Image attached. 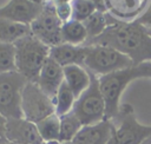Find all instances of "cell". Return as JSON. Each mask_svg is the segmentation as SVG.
<instances>
[{"mask_svg":"<svg viewBox=\"0 0 151 144\" xmlns=\"http://www.w3.org/2000/svg\"><path fill=\"white\" fill-rule=\"evenodd\" d=\"M22 118L37 124L44 118L55 113L54 99L48 97L34 81H27L21 99Z\"/></svg>","mask_w":151,"mask_h":144,"instance_id":"8","label":"cell"},{"mask_svg":"<svg viewBox=\"0 0 151 144\" xmlns=\"http://www.w3.org/2000/svg\"><path fill=\"white\" fill-rule=\"evenodd\" d=\"M4 144H17V143H12V142H8V140H7V142H5Z\"/></svg>","mask_w":151,"mask_h":144,"instance_id":"28","label":"cell"},{"mask_svg":"<svg viewBox=\"0 0 151 144\" xmlns=\"http://www.w3.org/2000/svg\"><path fill=\"white\" fill-rule=\"evenodd\" d=\"M14 71H17L14 44L0 42V74Z\"/></svg>","mask_w":151,"mask_h":144,"instance_id":"23","label":"cell"},{"mask_svg":"<svg viewBox=\"0 0 151 144\" xmlns=\"http://www.w3.org/2000/svg\"><path fill=\"white\" fill-rule=\"evenodd\" d=\"M6 122L7 119L0 113V144H4L7 142L6 139Z\"/></svg>","mask_w":151,"mask_h":144,"instance_id":"26","label":"cell"},{"mask_svg":"<svg viewBox=\"0 0 151 144\" xmlns=\"http://www.w3.org/2000/svg\"><path fill=\"white\" fill-rule=\"evenodd\" d=\"M140 78H151V61L132 65L130 67L98 77L99 86L106 104V119L112 120L118 114L123 92L129 84Z\"/></svg>","mask_w":151,"mask_h":144,"instance_id":"2","label":"cell"},{"mask_svg":"<svg viewBox=\"0 0 151 144\" xmlns=\"http://www.w3.org/2000/svg\"><path fill=\"white\" fill-rule=\"evenodd\" d=\"M137 21L140 22L142 25H144V26L151 32V0H150V2H149V5H147L145 12L137 19Z\"/></svg>","mask_w":151,"mask_h":144,"instance_id":"25","label":"cell"},{"mask_svg":"<svg viewBox=\"0 0 151 144\" xmlns=\"http://www.w3.org/2000/svg\"><path fill=\"white\" fill-rule=\"evenodd\" d=\"M61 41L74 46H84L87 41V31L83 21L71 19L61 26Z\"/></svg>","mask_w":151,"mask_h":144,"instance_id":"18","label":"cell"},{"mask_svg":"<svg viewBox=\"0 0 151 144\" xmlns=\"http://www.w3.org/2000/svg\"><path fill=\"white\" fill-rule=\"evenodd\" d=\"M85 46H74L71 44L61 42L53 47H50V58L58 63L61 67L70 65L84 66Z\"/></svg>","mask_w":151,"mask_h":144,"instance_id":"15","label":"cell"},{"mask_svg":"<svg viewBox=\"0 0 151 144\" xmlns=\"http://www.w3.org/2000/svg\"><path fill=\"white\" fill-rule=\"evenodd\" d=\"M72 112L80 120L83 126L97 124L106 119L105 99L99 86V79L93 73H91L90 86L76 99Z\"/></svg>","mask_w":151,"mask_h":144,"instance_id":"6","label":"cell"},{"mask_svg":"<svg viewBox=\"0 0 151 144\" xmlns=\"http://www.w3.org/2000/svg\"><path fill=\"white\" fill-rule=\"evenodd\" d=\"M28 33H31L29 26L0 18V42L14 44L18 39Z\"/></svg>","mask_w":151,"mask_h":144,"instance_id":"19","label":"cell"},{"mask_svg":"<svg viewBox=\"0 0 151 144\" xmlns=\"http://www.w3.org/2000/svg\"><path fill=\"white\" fill-rule=\"evenodd\" d=\"M76 99H77L76 96L73 94V92L70 90V87L64 81L60 85V87H59V90L55 94V98H54L55 114L61 117V116H65V114L70 113L73 110Z\"/></svg>","mask_w":151,"mask_h":144,"instance_id":"22","label":"cell"},{"mask_svg":"<svg viewBox=\"0 0 151 144\" xmlns=\"http://www.w3.org/2000/svg\"><path fill=\"white\" fill-rule=\"evenodd\" d=\"M42 8L44 5L31 0H8L7 4L0 7V18L29 26Z\"/></svg>","mask_w":151,"mask_h":144,"instance_id":"11","label":"cell"},{"mask_svg":"<svg viewBox=\"0 0 151 144\" xmlns=\"http://www.w3.org/2000/svg\"><path fill=\"white\" fill-rule=\"evenodd\" d=\"M98 11L93 0H73L72 1V19L84 21L90 15Z\"/></svg>","mask_w":151,"mask_h":144,"instance_id":"24","label":"cell"},{"mask_svg":"<svg viewBox=\"0 0 151 144\" xmlns=\"http://www.w3.org/2000/svg\"><path fill=\"white\" fill-rule=\"evenodd\" d=\"M83 127V124L77 118V116L71 111L70 113L60 117V137L59 143L60 144H67L70 143L76 135L80 131Z\"/></svg>","mask_w":151,"mask_h":144,"instance_id":"21","label":"cell"},{"mask_svg":"<svg viewBox=\"0 0 151 144\" xmlns=\"http://www.w3.org/2000/svg\"><path fill=\"white\" fill-rule=\"evenodd\" d=\"M64 81L78 98L91 83V73L80 65H70L64 67Z\"/></svg>","mask_w":151,"mask_h":144,"instance_id":"16","label":"cell"},{"mask_svg":"<svg viewBox=\"0 0 151 144\" xmlns=\"http://www.w3.org/2000/svg\"><path fill=\"white\" fill-rule=\"evenodd\" d=\"M150 0H104L105 11L122 21H134L146 9Z\"/></svg>","mask_w":151,"mask_h":144,"instance_id":"12","label":"cell"},{"mask_svg":"<svg viewBox=\"0 0 151 144\" xmlns=\"http://www.w3.org/2000/svg\"><path fill=\"white\" fill-rule=\"evenodd\" d=\"M113 129V122L110 119H104L92 125H84L67 144H107Z\"/></svg>","mask_w":151,"mask_h":144,"instance_id":"13","label":"cell"},{"mask_svg":"<svg viewBox=\"0 0 151 144\" xmlns=\"http://www.w3.org/2000/svg\"><path fill=\"white\" fill-rule=\"evenodd\" d=\"M38 131L45 142H59L60 137V117L55 113L44 118L37 124Z\"/></svg>","mask_w":151,"mask_h":144,"instance_id":"20","label":"cell"},{"mask_svg":"<svg viewBox=\"0 0 151 144\" xmlns=\"http://www.w3.org/2000/svg\"><path fill=\"white\" fill-rule=\"evenodd\" d=\"M85 48L84 67L97 77H101L134 65L127 55L110 46L92 44L86 45Z\"/></svg>","mask_w":151,"mask_h":144,"instance_id":"5","label":"cell"},{"mask_svg":"<svg viewBox=\"0 0 151 144\" xmlns=\"http://www.w3.org/2000/svg\"><path fill=\"white\" fill-rule=\"evenodd\" d=\"M112 122L114 129L107 144H144L151 139V125L140 124L130 104L120 105Z\"/></svg>","mask_w":151,"mask_h":144,"instance_id":"4","label":"cell"},{"mask_svg":"<svg viewBox=\"0 0 151 144\" xmlns=\"http://www.w3.org/2000/svg\"><path fill=\"white\" fill-rule=\"evenodd\" d=\"M47 1H52V0H47Z\"/></svg>","mask_w":151,"mask_h":144,"instance_id":"30","label":"cell"},{"mask_svg":"<svg viewBox=\"0 0 151 144\" xmlns=\"http://www.w3.org/2000/svg\"><path fill=\"white\" fill-rule=\"evenodd\" d=\"M35 83L48 97L54 99L60 85L64 83V67L48 57Z\"/></svg>","mask_w":151,"mask_h":144,"instance_id":"14","label":"cell"},{"mask_svg":"<svg viewBox=\"0 0 151 144\" xmlns=\"http://www.w3.org/2000/svg\"><path fill=\"white\" fill-rule=\"evenodd\" d=\"M92 44L110 46L127 55L134 65L151 61V32L137 20L122 21L112 17L104 33L88 45Z\"/></svg>","mask_w":151,"mask_h":144,"instance_id":"1","label":"cell"},{"mask_svg":"<svg viewBox=\"0 0 151 144\" xmlns=\"http://www.w3.org/2000/svg\"><path fill=\"white\" fill-rule=\"evenodd\" d=\"M111 21H112V15H110L107 12L99 11V9L96 11L87 19H85L83 21V24L87 31V41L85 45L91 44L94 39H97L99 35H101L104 33V31L109 27Z\"/></svg>","mask_w":151,"mask_h":144,"instance_id":"17","label":"cell"},{"mask_svg":"<svg viewBox=\"0 0 151 144\" xmlns=\"http://www.w3.org/2000/svg\"><path fill=\"white\" fill-rule=\"evenodd\" d=\"M31 1H33L35 4H40V5H45L47 2V0H31Z\"/></svg>","mask_w":151,"mask_h":144,"instance_id":"27","label":"cell"},{"mask_svg":"<svg viewBox=\"0 0 151 144\" xmlns=\"http://www.w3.org/2000/svg\"><path fill=\"white\" fill-rule=\"evenodd\" d=\"M6 139L17 144H60L59 142H45L34 123L25 118H9L6 122Z\"/></svg>","mask_w":151,"mask_h":144,"instance_id":"10","label":"cell"},{"mask_svg":"<svg viewBox=\"0 0 151 144\" xmlns=\"http://www.w3.org/2000/svg\"><path fill=\"white\" fill-rule=\"evenodd\" d=\"M15 67L27 81H37L39 73L50 57V47L31 33L14 42Z\"/></svg>","mask_w":151,"mask_h":144,"instance_id":"3","label":"cell"},{"mask_svg":"<svg viewBox=\"0 0 151 144\" xmlns=\"http://www.w3.org/2000/svg\"><path fill=\"white\" fill-rule=\"evenodd\" d=\"M61 26L63 22L57 15L53 2L47 1L44 5L40 14L29 25V31L31 34L34 35L38 40H40L48 47H53L63 42Z\"/></svg>","mask_w":151,"mask_h":144,"instance_id":"9","label":"cell"},{"mask_svg":"<svg viewBox=\"0 0 151 144\" xmlns=\"http://www.w3.org/2000/svg\"><path fill=\"white\" fill-rule=\"evenodd\" d=\"M144 144H151V139H150V140H147V142H145Z\"/></svg>","mask_w":151,"mask_h":144,"instance_id":"29","label":"cell"},{"mask_svg":"<svg viewBox=\"0 0 151 144\" xmlns=\"http://www.w3.org/2000/svg\"><path fill=\"white\" fill-rule=\"evenodd\" d=\"M27 80L19 72L0 74V113L6 118H22L21 99Z\"/></svg>","mask_w":151,"mask_h":144,"instance_id":"7","label":"cell"}]
</instances>
